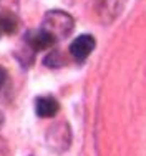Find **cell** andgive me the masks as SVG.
Instances as JSON below:
<instances>
[{
  "label": "cell",
  "mask_w": 146,
  "mask_h": 156,
  "mask_svg": "<svg viewBox=\"0 0 146 156\" xmlns=\"http://www.w3.org/2000/svg\"><path fill=\"white\" fill-rule=\"evenodd\" d=\"M73 27H75V22L72 15L63 12V10H50V12H47L42 23V28L50 33L55 40L68 37L73 32Z\"/></svg>",
  "instance_id": "obj_1"
},
{
  "label": "cell",
  "mask_w": 146,
  "mask_h": 156,
  "mask_svg": "<svg viewBox=\"0 0 146 156\" xmlns=\"http://www.w3.org/2000/svg\"><path fill=\"white\" fill-rule=\"evenodd\" d=\"M96 42H95V37L88 35V33H83V35L77 37L72 43H70V55L73 57V60L77 62H85L90 57V53L93 51Z\"/></svg>",
  "instance_id": "obj_2"
},
{
  "label": "cell",
  "mask_w": 146,
  "mask_h": 156,
  "mask_svg": "<svg viewBox=\"0 0 146 156\" xmlns=\"http://www.w3.org/2000/svg\"><path fill=\"white\" fill-rule=\"evenodd\" d=\"M25 42L33 51H42L53 47L55 38L48 32H45L43 28H38V30H30L25 35Z\"/></svg>",
  "instance_id": "obj_3"
},
{
  "label": "cell",
  "mask_w": 146,
  "mask_h": 156,
  "mask_svg": "<svg viewBox=\"0 0 146 156\" xmlns=\"http://www.w3.org/2000/svg\"><path fill=\"white\" fill-rule=\"evenodd\" d=\"M60 111V105L53 96H38L35 100V113L40 118H52Z\"/></svg>",
  "instance_id": "obj_4"
},
{
  "label": "cell",
  "mask_w": 146,
  "mask_h": 156,
  "mask_svg": "<svg viewBox=\"0 0 146 156\" xmlns=\"http://www.w3.org/2000/svg\"><path fill=\"white\" fill-rule=\"evenodd\" d=\"M17 28H18V18L12 12H9V10L0 12V32L12 35V33L17 32Z\"/></svg>",
  "instance_id": "obj_5"
},
{
  "label": "cell",
  "mask_w": 146,
  "mask_h": 156,
  "mask_svg": "<svg viewBox=\"0 0 146 156\" xmlns=\"http://www.w3.org/2000/svg\"><path fill=\"white\" fill-rule=\"evenodd\" d=\"M101 2V12L100 13H118V9L121 10V2L123 0H100Z\"/></svg>",
  "instance_id": "obj_6"
},
{
  "label": "cell",
  "mask_w": 146,
  "mask_h": 156,
  "mask_svg": "<svg viewBox=\"0 0 146 156\" xmlns=\"http://www.w3.org/2000/svg\"><path fill=\"white\" fill-rule=\"evenodd\" d=\"M5 81H7V72L2 68V66H0V88L5 85Z\"/></svg>",
  "instance_id": "obj_7"
},
{
  "label": "cell",
  "mask_w": 146,
  "mask_h": 156,
  "mask_svg": "<svg viewBox=\"0 0 146 156\" xmlns=\"http://www.w3.org/2000/svg\"><path fill=\"white\" fill-rule=\"evenodd\" d=\"M2 121H3V116H2V113H0V125H2Z\"/></svg>",
  "instance_id": "obj_8"
}]
</instances>
